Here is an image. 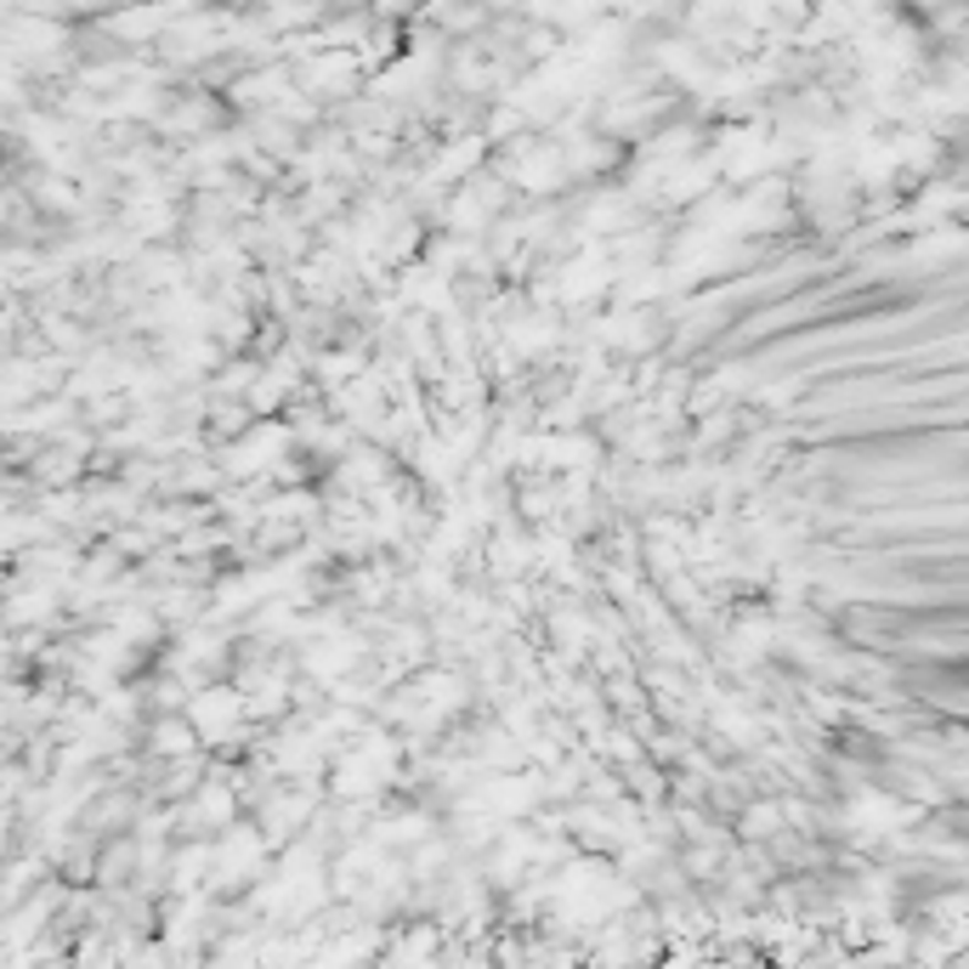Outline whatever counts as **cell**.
<instances>
[{
	"instance_id": "6da1fadb",
	"label": "cell",
	"mask_w": 969,
	"mask_h": 969,
	"mask_svg": "<svg viewBox=\"0 0 969 969\" xmlns=\"http://www.w3.org/2000/svg\"><path fill=\"white\" fill-rule=\"evenodd\" d=\"M738 834L743 839H771V834H783V805L777 800H749L738 811Z\"/></svg>"
},
{
	"instance_id": "7a4b0ae2",
	"label": "cell",
	"mask_w": 969,
	"mask_h": 969,
	"mask_svg": "<svg viewBox=\"0 0 969 969\" xmlns=\"http://www.w3.org/2000/svg\"><path fill=\"white\" fill-rule=\"evenodd\" d=\"M154 754H199V738H193V725L182 720V714H165V720H154Z\"/></svg>"
}]
</instances>
